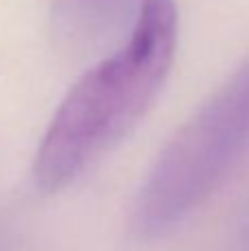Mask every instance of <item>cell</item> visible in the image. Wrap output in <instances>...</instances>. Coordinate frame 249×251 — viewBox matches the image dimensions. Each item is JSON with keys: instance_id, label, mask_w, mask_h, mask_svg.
<instances>
[{"instance_id": "obj_1", "label": "cell", "mask_w": 249, "mask_h": 251, "mask_svg": "<svg viewBox=\"0 0 249 251\" xmlns=\"http://www.w3.org/2000/svg\"><path fill=\"white\" fill-rule=\"evenodd\" d=\"M176 33L174 0H141L130 40L86 71L53 115L33 161L40 190H64L137 128L170 75Z\"/></svg>"}, {"instance_id": "obj_2", "label": "cell", "mask_w": 249, "mask_h": 251, "mask_svg": "<svg viewBox=\"0 0 249 251\" xmlns=\"http://www.w3.org/2000/svg\"><path fill=\"white\" fill-rule=\"evenodd\" d=\"M249 152V62L241 66L170 139L135 205L141 236L176 227L227 178Z\"/></svg>"}]
</instances>
